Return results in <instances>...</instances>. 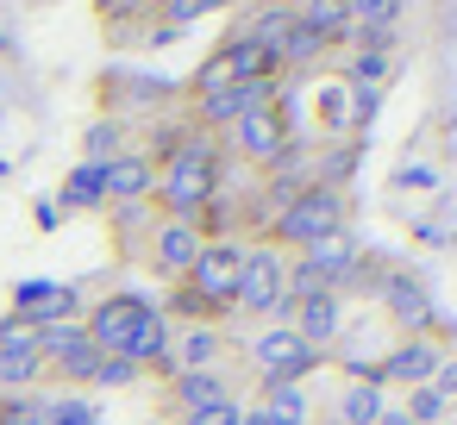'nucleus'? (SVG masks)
Segmentation results:
<instances>
[{"instance_id": "38", "label": "nucleus", "mask_w": 457, "mask_h": 425, "mask_svg": "<svg viewBox=\"0 0 457 425\" xmlns=\"http://www.w3.org/2000/svg\"><path fill=\"white\" fill-rule=\"evenodd\" d=\"M238 425H282V419H270L263 406H238Z\"/></svg>"}, {"instance_id": "22", "label": "nucleus", "mask_w": 457, "mask_h": 425, "mask_svg": "<svg viewBox=\"0 0 457 425\" xmlns=\"http://www.w3.org/2000/svg\"><path fill=\"white\" fill-rule=\"evenodd\" d=\"M245 38H251V45H257V51H263V57L282 69V45L295 38V7H270V13H257Z\"/></svg>"}, {"instance_id": "29", "label": "nucleus", "mask_w": 457, "mask_h": 425, "mask_svg": "<svg viewBox=\"0 0 457 425\" xmlns=\"http://www.w3.org/2000/svg\"><path fill=\"white\" fill-rule=\"evenodd\" d=\"M45 425H101V419H95V406L82 394H57L51 413H45Z\"/></svg>"}, {"instance_id": "14", "label": "nucleus", "mask_w": 457, "mask_h": 425, "mask_svg": "<svg viewBox=\"0 0 457 425\" xmlns=\"http://www.w3.org/2000/svg\"><path fill=\"white\" fill-rule=\"evenodd\" d=\"M201 244H207V238H201L195 219H163V232H157L151 250H157V269H163V275H188L195 257H201Z\"/></svg>"}, {"instance_id": "16", "label": "nucleus", "mask_w": 457, "mask_h": 425, "mask_svg": "<svg viewBox=\"0 0 457 425\" xmlns=\"http://www.w3.org/2000/svg\"><path fill=\"white\" fill-rule=\"evenodd\" d=\"M13 300H20V319L38 325V331H45V325H63V319L76 313V288H57V282H26Z\"/></svg>"}, {"instance_id": "19", "label": "nucleus", "mask_w": 457, "mask_h": 425, "mask_svg": "<svg viewBox=\"0 0 457 425\" xmlns=\"http://www.w3.org/2000/svg\"><path fill=\"white\" fill-rule=\"evenodd\" d=\"M201 107V126H238V113L245 107H257V101H270V88H251V82H226V88H207V94H195Z\"/></svg>"}, {"instance_id": "34", "label": "nucleus", "mask_w": 457, "mask_h": 425, "mask_svg": "<svg viewBox=\"0 0 457 425\" xmlns=\"http://www.w3.org/2000/svg\"><path fill=\"white\" fill-rule=\"evenodd\" d=\"M320 51H326V45H320V38H313V32H301V26H295V38H288V45H282V63H313V57H320Z\"/></svg>"}, {"instance_id": "6", "label": "nucleus", "mask_w": 457, "mask_h": 425, "mask_svg": "<svg viewBox=\"0 0 457 425\" xmlns=\"http://www.w3.org/2000/svg\"><path fill=\"white\" fill-rule=\"evenodd\" d=\"M38 375H45L38 325H26L20 313H13V319H0V394H32Z\"/></svg>"}, {"instance_id": "3", "label": "nucleus", "mask_w": 457, "mask_h": 425, "mask_svg": "<svg viewBox=\"0 0 457 425\" xmlns=\"http://www.w3.org/2000/svg\"><path fill=\"white\" fill-rule=\"evenodd\" d=\"M238 275H245V244H238V238H207L201 257H195V269H188L182 282H188L207 306L238 313Z\"/></svg>"}, {"instance_id": "17", "label": "nucleus", "mask_w": 457, "mask_h": 425, "mask_svg": "<svg viewBox=\"0 0 457 425\" xmlns=\"http://www.w3.org/2000/svg\"><path fill=\"white\" fill-rule=\"evenodd\" d=\"M170 400H176V413H207V406L232 400V381H226V369H188V375H170Z\"/></svg>"}, {"instance_id": "11", "label": "nucleus", "mask_w": 457, "mask_h": 425, "mask_svg": "<svg viewBox=\"0 0 457 425\" xmlns=\"http://www.w3.org/2000/svg\"><path fill=\"white\" fill-rule=\"evenodd\" d=\"M382 306H388V319L407 331V338H420L426 331V319H432V300H426V288L413 282V275H382Z\"/></svg>"}, {"instance_id": "28", "label": "nucleus", "mask_w": 457, "mask_h": 425, "mask_svg": "<svg viewBox=\"0 0 457 425\" xmlns=\"http://www.w3.org/2000/svg\"><path fill=\"white\" fill-rule=\"evenodd\" d=\"M401 413H407V419H413V425H438V419H445V413H451V400H445V394H438V388H413V394H407V406H401Z\"/></svg>"}, {"instance_id": "31", "label": "nucleus", "mask_w": 457, "mask_h": 425, "mask_svg": "<svg viewBox=\"0 0 457 425\" xmlns=\"http://www.w3.org/2000/svg\"><path fill=\"white\" fill-rule=\"evenodd\" d=\"M132 381H138V369L126 356H101L95 363V388H132Z\"/></svg>"}, {"instance_id": "33", "label": "nucleus", "mask_w": 457, "mask_h": 425, "mask_svg": "<svg viewBox=\"0 0 457 425\" xmlns=\"http://www.w3.org/2000/svg\"><path fill=\"white\" fill-rule=\"evenodd\" d=\"M120 157V126H95L88 132V163H113Z\"/></svg>"}, {"instance_id": "36", "label": "nucleus", "mask_w": 457, "mask_h": 425, "mask_svg": "<svg viewBox=\"0 0 457 425\" xmlns=\"http://www.w3.org/2000/svg\"><path fill=\"white\" fill-rule=\"evenodd\" d=\"M382 107V88H351V126H370Z\"/></svg>"}, {"instance_id": "32", "label": "nucleus", "mask_w": 457, "mask_h": 425, "mask_svg": "<svg viewBox=\"0 0 457 425\" xmlns=\"http://www.w3.org/2000/svg\"><path fill=\"white\" fill-rule=\"evenodd\" d=\"M232 7V0H170V26H188V20H201V13H226Z\"/></svg>"}, {"instance_id": "15", "label": "nucleus", "mask_w": 457, "mask_h": 425, "mask_svg": "<svg viewBox=\"0 0 457 425\" xmlns=\"http://www.w3.org/2000/svg\"><path fill=\"white\" fill-rule=\"evenodd\" d=\"M301 257L320 269V282H326V288H338V282H351V275H357V257H363V250H357V238L338 225V232H326L320 244H307Z\"/></svg>"}, {"instance_id": "9", "label": "nucleus", "mask_w": 457, "mask_h": 425, "mask_svg": "<svg viewBox=\"0 0 457 425\" xmlns=\"http://www.w3.org/2000/svg\"><path fill=\"white\" fill-rule=\"evenodd\" d=\"M145 306H151V300H138V294H107V300H95V313H88V325H82L88 344H95L101 356H120Z\"/></svg>"}, {"instance_id": "1", "label": "nucleus", "mask_w": 457, "mask_h": 425, "mask_svg": "<svg viewBox=\"0 0 457 425\" xmlns=\"http://www.w3.org/2000/svg\"><path fill=\"white\" fill-rule=\"evenodd\" d=\"M157 194L170 200V219H195L201 207H213V200H220V151H213L207 138L176 144L170 163H163Z\"/></svg>"}, {"instance_id": "35", "label": "nucleus", "mask_w": 457, "mask_h": 425, "mask_svg": "<svg viewBox=\"0 0 457 425\" xmlns=\"http://www.w3.org/2000/svg\"><path fill=\"white\" fill-rule=\"evenodd\" d=\"M176 425H238V400H220V406H207V413H182Z\"/></svg>"}, {"instance_id": "30", "label": "nucleus", "mask_w": 457, "mask_h": 425, "mask_svg": "<svg viewBox=\"0 0 457 425\" xmlns=\"http://www.w3.org/2000/svg\"><path fill=\"white\" fill-rule=\"evenodd\" d=\"M388 76V51H357L351 57V88H382Z\"/></svg>"}, {"instance_id": "24", "label": "nucleus", "mask_w": 457, "mask_h": 425, "mask_svg": "<svg viewBox=\"0 0 457 425\" xmlns=\"http://www.w3.org/2000/svg\"><path fill=\"white\" fill-rule=\"evenodd\" d=\"M388 406H382V388L376 381H345L338 394V425H376Z\"/></svg>"}, {"instance_id": "21", "label": "nucleus", "mask_w": 457, "mask_h": 425, "mask_svg": "<svg viewBox=\"0 0 457 425\" xmlns=\"http://www.w3.org/2000/svg\"><path fill=\"white\" fill-rule=\"evenodd\" d=\"M220 69H226L232 82H251V88H270V82H276V63H270L251 38H232V45L220 51Z\"/></svg>"}, {"instance_id": "20", "label": "nucleus", "mask_w": 457, "mask_h": 425, "mask_svg": "<svg viewBox=\"0 0 457 425\" xmlns=\"http://www.w3.org/2000/svg\"><path fill=\"white\" fill-rule=\"evenodd\" d=\"M295 26L313 32L320 45H338L351 32V7H345V0H295Z\"/></svg>"}, {"instance_id": "25", "label": "nucleus", "mask_w": 457, "mask_h": 425, "mask_svg": "<svg viewBox=\"0 0 457 425\" xmlns=\"http://www.w3.org/2000/svg\"><path fill=\"white\" fill-rule=\"evenodd\" d=\"M257 406H263L270 419H282V425H307V394H301V381H263Z\"/></svg>"}, {"instance_id": "5", "label": "nucleus", "mask_w": 457, "mask_h": 425, "mask_svg": "<svg viewBox=\"0 0 457 425\" xmlns=\"http://www.w3.org/2000/svg\"><path fill=\"white\" fill-rule=\"evenodd\" d=\"M251 363H257L263 381H307V375L326 363V350H313V344L295 338L288 325H270V331L251 338Z\"/></svg>"}, {"instance_id": "39", "label": "nucleus", "mask_w": 457, "mask_h": 425, "mask_svg": "<svg viewBox=\"0 0 457 425\" xmlns=\"http://www.w3.org/2000/svg\"><path fill=\"white\" fill-rule=\"evenodd\" d=\"M376 425H413V419H407V413H401V406H388V413H382V419H376Z\"/></svg>"}, {"instance_id": "18", "label": "nucleus", "mask_w": 457, "mask_h": 425, "mask_svg": "<svg viewBox=\"0 0 457 425\" xmlns=\"http://www.w3.org/2000/svg\"><path fill=\"white\" fill-rule=\"evenodd\" d=\"M220 356H226V331H220V325H188L182 338H170L176 375H188V369H220Z\"/></svg>"}, {"instance_id": "13", "label": "nucleus", "mask_w": 457, "mask_h": 425, "mask_svg": "<svg viewBox=\"0 0 457 425\" xmlns=\"http://www.w3.org/2000/svg\"><path fill=\"white\" fill-rule=\"evenodd\" d=\"M101 182H107V200H145L157 188V163L138 151H120L113 163H101Z\"/></svg>"}, {"instance_id": "8", "label": "nucleus", "mask_w": 457, "mask_h": 425, "mask_svg": "<svg viewBox=\"0 0 457 425\" xmlns=\"http://www.w3.org/2000/svg\"><path fill=\"white\" fill-rule=\"evenodd\" d=\"M232 144H238V157H251V163H282V151H288V119H282V107H276V101L245 107L238 126H232Z\"/></svg>"}, {"instance_id": "12", "label": "nucleus", "mask_w": 457, "mask_h": 425, "mask_svg": "<svg viewBox=\"0 0 457 425\" xmlns=\"http://www.w3.org/2000/svg\"><path fill=\"white\" fill-rule=\"evenodd\" d=\"M288 313H295V338H307L313 350H326L332 338H338V325H345V313H338V294H307V300H288Z\"/></svg>"}, {"instance_id": "37", "label": "nucleus", "mask_w": 457, "mask_h": 425, "mask_svg": "<svg viewBox=\"0 0 457 425\" xmlns=\"http://www.w3.org/2000/svg\"><path fill=\"white\" fill-rule=\"evenodd\" d=\"M432 388H438L445 400H457V356H445V363H438V375H432Z\"/></svg>"}, {"instance_id": "2", "label": "nucleus", "mask_w": 457, "mask_h": 425, "mask_svg": "<svg viewBox=\"0 0 457 425\" xmlns=\"http://www.w3.org/2000/svg\"><path fill=\"white\" fill-rule=\"evenodd\" d=\"M338 225H345L338 188H332V182H313V188H301V194L270 219V238H263V244H276V250H307V244H320L326 232H338Z\"/></svg>"}, {"instance_id": "26", "label": "nucleus", "mask_w": 457, "mask_h": 425, "mask_svg": "<svg viewBox=\"0 0 457 425\" xmlns=\"http://www.w3.org/2000/svg\"><path fill=\"white\" fill-rule=\"evenodd\" d=\"M345 7H351L357 32H395V20H401V0H345Z\"/></svg>"}, {"instance_id": "4", "label": "nucleus", "mask_w": 457, "mask_h": 425, "mask_svg": "<svg viewBox=\"0 0 457 425\" xmlns=\"http://www.w3.org/2000/svg\"><path fill=\"white\" fill-rule=\"evenodd\" d=\"M238 313H288V257L276 244H245V275H238Z\"/></svg>"}, {"instance_id": "27", "label": "nucleus", "mask_w": 457, "mask_h": 425, "mask_svg": "<svg viewBox=\"0 0 457 425\" xmlns=\"http://www.w3.org/2000/svg\"><path fill=\"white\" fill-rule=\"evenodd\" d=\"M45 413H51V400H38V394H0V425H45Z\"/></svg>"}, {"instance_id": "7", "label": "nucleus", "mask_w": 457, "mask_h": 425, "mask_svg": "<svg viewBox=\"0 0 457 425\" xmlns=\"http://www.w3.org/2000/svg\"><path fill=\"white\" fill-rule=\"evenodd\" d=\"M38 356H45V369H57L63 381H95V363H101V350L88 344V331L76 325V319H63V325H45L38 331Z\"/></svg>"}, {"instance_id": "10", "label": "nucleus", "mask_w": 457, "mask_h": 425, "mask_svg": "<svg viewBox=\"0 0 457 425\" xmlns=\"http://www.w3.org/2000/svg\"><path fill=\"white\" fill-rule=\"evenodd\" d=\"M438 363H445V350L432 344V338H401L388 356H382V381L388 388H432V375H438Z\"/></svg>"}, {"instance_id": "40", "label": "nucleus", "mask_w": 457, "mask_h": 425, "mask_svg": "<svg viewBox=\"0 0 457 425\" xmlns=\"http://www.w3.org/2000/svg\"><path fill=\"white\" fill-rule=\"evenodd\" d=\"M451 413H457V400H451Z\"/></svg>"}, {"instance_id": "23", "label": "nucleus", "mask_w": 457, "mask_h": 425, "mask_svg": "<svg viewBox=\"0 0 457 425\" xmlns=\"http://www.w3.org/2000/svg\"><path fill=\"white\" fill-rule=\"evenodd\" d=\"M63 207H70V213H95V207H107L101 163H76V169L63 176Z\"/></svg>"}]
</instances>
